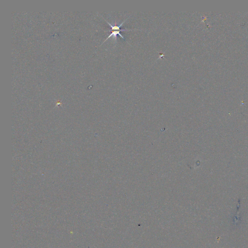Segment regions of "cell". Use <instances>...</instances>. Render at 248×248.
<instances>
[{"instance_id": "obj_1", "label": "cell", "mask_w": 248, "mask_h": 248, "mask_svg": "<svg viewBox=\"0 0 248 248\" xmlns=\"http://www.w3.org/2000/svg\"><path fill=\"white\" fill-rule=\"evenodd\" d=\"M132 30L127 29H123L122 31H112V33H111V34L108 36V37L105 40V41H104L102 43V44L105 42V41H106L107 40H108V39L110 38L111 37H113V39H114L116 41L117 36V35H119L120 37H121L123 39L125 40V38H124V37H123L122 35H121V34L120 33V31H132Z\"/></svg>"}, {"instance_id": "obj_2", "label": "cell", "mask_w": 248, "mask_h": 248, "mask_svg": "<svg viewBox=\"0 0 248 248\" xmlns=\"http://www.w3.org/2000/svg\"><path fill=\"white\" fill-rule=\"evenodd\" d=\"M130 17H128L127 19H125V21H123V22L122 23L119 25V26H112L110 23H109L108 21H107L106 20H105V21H106V22L108 23V24L110 26L111 28H112V30H114H114H115V31H122L123 29L120 30V27L122 26L123 24H124V22H125V21H127V20Z\"/></svg>"}]
</instances>
